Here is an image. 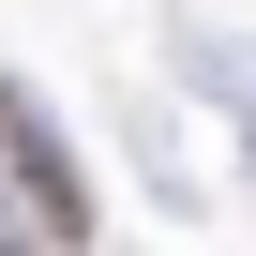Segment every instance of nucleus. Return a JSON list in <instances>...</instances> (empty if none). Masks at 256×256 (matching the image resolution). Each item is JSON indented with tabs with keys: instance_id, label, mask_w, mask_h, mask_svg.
<instances>
[{
	"instance_id": "obj_1",
	"label": "nucleus",
	"mask_w": 256,
	"mask_h": 256,
	"mask_svg": "<svg viewBox=\"0 0 256 256\" xmlns=\"http://www.w3.org/2000/svg\"><path fill=\"white\" fill-rule=\"evenodd\" d=\"M0 181L30 196V226H46V241H90V196H76V151L46 136V120H30V90L0 106Z\"/></svg>"
}]
</instances>
